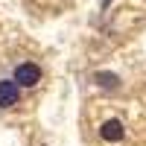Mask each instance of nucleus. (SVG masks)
I'll use <instances>...</instances> for the list:
<instances>
[{"label":"nucleus","mask_w":146,"mask_h":146,"mask_svg":"<svg viewBox=\"0 0 146 146\" xmlns=\"http://www.w3.org/2000/svg\"><path fill=\"white\" fill-rule=\"evenodd\" d=\"M108 3H111V0H102V9H105V6H108Z\"/></svg>","instance_id":"nucleus-5"},{"label":"nucleus","mask_w":146,"mask_h":146,"mask_svg":"<svg viewBox=\"0 0 146 146\" xmlns=\"http://www.w3.org/2000/svg\"><path fill=\"white\" fill-rule=\"evenodd\" d=\"M94 82L100 85L102 91H117L120 88V76H117V73H108V70H96L94 73Z\"/></svg>","instance_id":"nucleus-4"},{"label":"nucleus","mask_w":146,"mask_h":146,"mask_svg":"<svg viewBox=\"0 0 146 146\" xmlns=\"http://www.w3.org/2000/svg\"><path fill=\"white\" fill-rule=\"evenodd\" d=\"M21 100V88L12 79H0V108H12Z\"/></svg>","instance_id":"nucleus-3"},{"label":"nucleus","mask_w":146,"mask_h":146,"mask_svg":"<svg viewBox=\"0 0 146 146\" xmlns=\"http://www.w3.org/2000/svg\"><path fill=\"white\" fill-rule=\"evenodd\" d=\"M100 137L108 140V143H120V140L126 137V126H123V120H117V117L105 120V123L100 126Z\"/></svg>","instance_id":"nucleus-2"},{"label":"nucleus","mask_w":146,"mask_h":146,"mask_svg":"<svg viewBox=\"0 0 146 146\" xmlns=\"http://www.w3.org/2000/svg\"><path fill=\"white\" fill-rule=\"evenodd\" d=\"M12 82L18 85V88H35V85L41 82V67L32 64V62H21L12 73Z\"/></svg>","instance_id":"nucleus-1"}]
</instances>
